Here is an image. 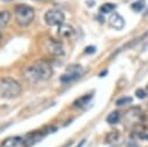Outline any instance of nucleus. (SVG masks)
I'll return each mask as SVG.
<instances>
[{
  "mask_svg": "<svg viewBox=\"0 0 148 147\" xmlns=\"http://www.w3.org/2000/svg\"><path fill=\"white\" fill-rule=\"evenodd\" d=\"M132 102V97L130 96H125V97H121V98H118L116 104L118 106H121V105H126V104H130Z\"/></svg>",
  "mask_w": 148,
  "mask_h": 147,
  "instance_id": "nucleus-17",
  "label": "nucleus"
},
{
  "mask_svg": "<svg viewBox=\"0 0 148 147\" xmlns=\"http://www.w3.org/2000/svg\"><path fill=\"white\" fill-rule=\"evenodd\" d=\"M95 52H96V47L94 45H89L84 49V53H87V54H92Z\"/></svg>",
  "mask_w": 148,
  "mask_h": 147,
  "instance_id": "nucleus-19",
  "label": "nucleus"
},
{
  "mask_svg": "<svg viewBox=\"0 0 148 147\" xmlns=\"http://www.w3.org/2000/svg\"><path fill=\"white\" fill-rule=\"evenodd\" d=\"M57 131V127L56 126H50V127H45L40 131H35V132H31L29 133L25 138H23V146L24 147H30L35 144H37L38 141H40L42 139H44L47 134L52 133V132H56Z\"/></svg>",
  "mask_w": 148,
  "mask_h": 147,
  "instance_id": "nucleus-4",
  "label": "nucleus"
},
{
  "mask_svg": "<svg viewBox=\"0 0 148 147\" xmlns=\"http://www.w3.org/2000/svg\"><path fill=\"white\" fill-rule=\"evenodd\" d=\"M145 16H148V8H147V10L145 12Z\"/></svg>",
  "mask_w": 148,
  "mask_h": 147,
  "instance_id": "nucleus-21",
  "label": "nucleus"
},
{
  "mask_svg": "<svg viewBox=\"0 0 148 147\" xmlns=\"http://www.w3.org/2000/svg\"><path fill=\"white\" fill-rule=\"evenodd\" d=\"M52 73H53L52 67L46 61H37V63L30 64L23 69L24 78L32 83L47 81L52 76Z\"/></svg>",
  "mask_w": 148,
  "mask_h": 147,
  "instance_id": "nucleus-1",
  "label": "nucleus"
},
{
  "mask_svg": "<svg viewBox=\"0 0 148 147\" xmlns=\"http://www.w3.org/2000/svg\"><path fill=\"white\" fill-rule=\"evenodd\" d=\"M35 17V10L28 5H18L15 7V20L21 27L29 25Z\"/></svg>",
  "mask_w": 148,
  "mask_h": 147,
  "instance_id": "nucleus-3",
  "label": "nucleus"
},
{
  "mask_svg": "<svg viewBox=\"0 0 148 147\" xmlns=\"http://www.w3.org/2000/svg\"><path fill=\"white\" fill-rule=\"evenodd\" d=\"M21 94V84L13 78L0 79V96L3 98H15Z\"/></svg>",
  "mask_w": 148,
  "mask_h": 147,
  "instance_id": "nucleus-2",
  "label": "nucleus"
},
{
  "mask_svg": "<svg viewBox=\"0 0 148 147\" xmlns=\"http://www.w3.org/2000/svg\"><path fill=\"white\" fill-rule=\"evenodd\" d=\"M109 24L116 29V30H121L125 27V20L123 19V16L118 13H113L110 19H109Z\"/></svg>",
  "mask_w": 148,
  "mask_h": 147,
  "instance_id": "nucleus-9",
  "label": "nucleus"
},
{
  "mask_svg": "<svg viewBox=\"0 0 148 147\" xmlns=\"http://www.w3.org/2000/svg\"><path fill=\"white\" fill-rule=\"evenodd\" d=\"M10 20V13L8 10H0V29H3Z\"/></svg>",
  "mask_w": 148,
  "mask_h": 147,
  "instance_id": "nucleus-13",
  "label": "nucleus"
},
{
  "mask_svg": "<svg viewBox=\"0 0 148 147\" xmlns=\"http://www.w3.org/2000/svg\"><path fill=\"white\" fill-rule=\"evenodd\" d=\"M75 34V30L74 28L71 25V24H67V23H62L59 25V29H58V35L62 38H71L73 35Z\"/></svg>",
  "mask_w": 148,
  "mask_h": 147,
  "instance_id": "nucleus-10",
  "label": "nucleus"
},
{
  "mask_svg": "<svg viewBox=\"0 0 148 147\" xmlns=\"http://www.w3.org/2000/svg\"><path fill=\"white\" fill-rule=\"evenodd\" d=\"M135 96L138 97V98H145L146 96H147V91L146 90H143V89H136L135 90Z\"/></svg>",
  "mask_w": 148,
  "mask_h": 147,
  "instance_id": "nucleus-18",
  "label": "nucleus"
},
{
  "mask_svg": "<svg viewBox=\"0 0 148 147\" xmlns=\"http://www.w3.org/2000/svg\"><path fill=\"white\" fill-rule=\"evenodd\" d=\"M119 120H120V113H119V111H112L106 117V122L109 124H111V125H114V124L119 123Z\"/></svg>",
  "mask_w": 148,
  "mask_h": 147,
  "instance_id": "nucleus-14",
  "label": "nucleus"
},
{
  "mask_svg": "<svg viewBox=\"0 0 148 147\" xmlns=\"http://www.w3.org/2000/svg\"><path fill=\"white\" fill-rule=\"evenodd\" d=\"M114 8H116V5L114 3H110V2H106V3H103L102 6H101V12L102 13H104V14H108V13H110V12H113L114 10Z\"/></svg>",
  "mask_w": 148,
  "mask_h": 147,
  "instance_id": "nucleus-16",
  "label": "nucleus"
},
{
  "mask_svg": "<svg viewBox=\"0 0 148 147\" xmlns=\"http://www.w3.org/2000/svg\"><path fill=\"white\" fill-rule=\"evenodd\" d=\"M83 71L84 69L81 65H77V64L71 65L66 68L65 73L60 76V81L62 83H71V82L75 81L76 79H79L83 74Z\"/></svg>",
  "mask_w": 148,
  "mask_h": 147,
  "instance_id": "nucleus-5",
  "label": "nucleus"
},
{
  "mask_svg": "<svg viewBox=\"0 0 148 147\" xmlns=\"http://www.w3.org/2000/svg\"><path fill=\"white\" fill-rule=\"evenodd\" d=\"M45 46H46V51L52 57H61L65 54V50H64L62 44L56 39H52V38L47 39Z\"/></svg>",
  "mask_w": 148,
  "mask_h": 147,
  "instance_id": "nucleus-7",
  "label": "nucleus"
},
{
  "mask_svg": "<svg viewBox=\"0 0 148 147\" xmlns=\"http://www.w3.org/2000/svg\"><path fill=\"white\" fill-rule=\"evenodd\" d=\"M92 95H94L92 93H89V94H86V95H83L82 97L77 98V100L74 102V106H77V108H82V106H84L86 104H88V103L91 101Z\"/></svg>",
  "mask_w": 148,
  "mask_h": 147,
  "instance_id": "nucleus-12",
  "label": "nucleus"
},
{
  "mask_svg": "<svg viewBox=\"0 0 148 147\" xmlns=\"http://www.w3.org/2000/svg\"><path fill=\"white\" fill-rule=\"evenodd\" d=\"M105 142L110 146H118V145H121L124 142V138L121 135L120 132L118 131H112L110 133L106 134L105 137Z\"/></svg>",
  "mask_w": 148,
  "mask_h": 147,
  "instance_id": "nucleus-8",
  "label": "nucleus"
},
{
  "mask_svg": "<svg viewBox=\"0 0 148 147\" xmlns=\"http://www.w3.org/2000/svg\"><path fill=\"white\" fill-rule=\"evenodd\" d=\"M84 142H86V140H84V139H83V140H81V141H80V142H79V145H77V146H76V147H82V146H83V144H84Z\"/></svg>",
  "mask_w": 148,
  "mask_h": 147,
  "instance_id": "nucleus-20",
  "label": "nucleus"
},
{
  "mask_svg": "<svg viewBox=\"0 0 148 147\" xmlns=\"http://www.w3.org/2000/svg\"><path fill=\"white\" fill-rule=\"evenodd\" d=\"M23 141L22 137H9L1 142V147H17Z\"/></svg>",
  "mask_w": 148,
  "mask_h": 147,
  "instance_id": "nucleus-11",
  "label": "nucleus"
},
{
  "mask_svg": "<svg viewBox=\"0 0 148 147\" xmlns=\"http://www.w3.org/2000/svg\"><path fill=\"white\" fill-rule=\"evenodd\" d=\"M131 8H132L134 12L140 13V12H142V10L146 8V1H145V0H136L135 2H133V3L131 5Z\"/></svg>",
  "mask_w": 148,
  "mask_h": 147,
  "instance_id": "nucleus-15",
  "label": "nucleus"
},
{
  "mask_svg": "<svg viewBox=\"0 0 148 147\" xmlns=\"http://www.w3.org/2000/svg\"><path fill=\"white\" fill-rule=\"evenodd\" d=\"M44 20L47 25H60L65 21V14L59 9H49L44 15Z\"/></svg>",
  "mask_w": 148,
  "mask_h": 147,
  "instance_id": "nucleus-6",
  "label": "nucleus"
}]
</instances>
